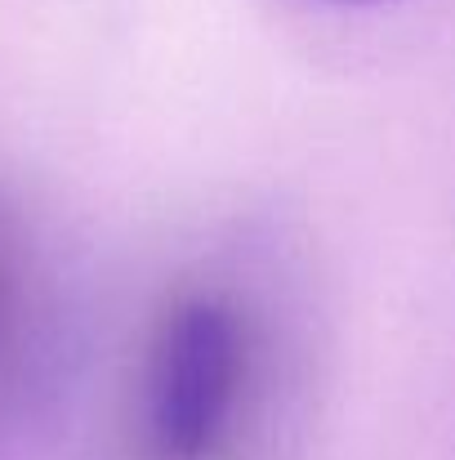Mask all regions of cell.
Instances as JSON below:
<instances>
[{
	"instance_id": "6da1fadb",
	"label": "cell",
	"mask_w": 455,
	"mask_h": 460,
	"mask_svg": "<svg viewBox=\"0 0 455 460\" xmlns=\"http://www.w3.org/2000/svg\"><path fill=\"white\" fill-rule=\"evenodd\" d=\"M241 380L237 317L214 300L183 305L152 358L148 434L161 460H206L228 429Z\"/></svg>"
}]
</instances>
